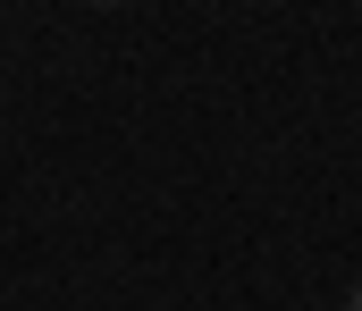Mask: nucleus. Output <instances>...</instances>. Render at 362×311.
Listing matches in <instances>:
<instances>
[{
  "instance_id": "obj_1",
  "label": "nucleus",
  "mask_w": 362,
  "mask_h": 311,
  "mask_svg": "<svg viewBox=\"0 0 362 311\" xmlns=\"http://www.w3.org/2000/svg\"><path fill=\"white\" fill-rule=\"evenodd\" d=\"M346 311H362V286H354V295H346Z\"/></svg>"
},
{
  "instance_id": "obj_2",
  "label": "nucleus",
  "mask_w": 362,
  "mask_h": 311,
  "mask_svg": "<svg viewBox=\"0 0 362 311\" xmlns=\"http://www.w3.org/2000/svg\"><path fill=\"white\" fill-rule=\"evenodd\" d=\"M101 8H118V0H101Z\"/></svg>"
}]
</instances>
